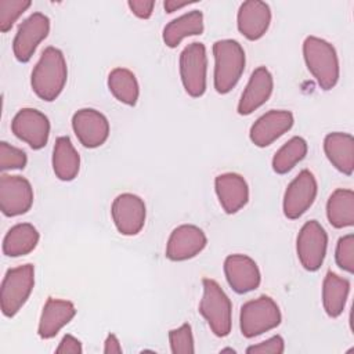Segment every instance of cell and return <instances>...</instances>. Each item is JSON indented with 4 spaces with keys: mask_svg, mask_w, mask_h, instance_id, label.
Masks as SVG:
<instances>
[{
    "mask_svg": "<svg viewBox=\"0 0 354 354\" xmlns=\"http://www.w3.org/2000/svg\"><path fill=\"white\" fill-rule=\"evenodd\" d=\"M68 80V66L59 48L46 47L30 75V86L35 94L47 101H54L64 90Z\"/></svg>",
    "mask_w": 354,
    "mask_h": 354,
    "instance_id": "1",
    "label": "cell"
},
{
    "mask_svg": "<svg viewBox=\"0 0 354 354\" xmlns=\"http://www.w3.org/2000/svg\"><path fill=\"white\" fill-rule=\"evenodd\" d=\"M303 57L307 69L322 90H332L340 76L339 58L335 47L317 36H307L303 41Z\"/></svg>",
    "mask_w": 354,
    "mask_h": 354,
    "instance_id": "2",
    "label": "cell"
},
{
    "mask_svg": "<svg viewBox=\"0 0 354 354\" xmlns=\"http://www.w3.org/2000/svg\"><path fill=\"white\" fill-rule=\"evenodd\" d=\"M213 57L214 88L218 94H227L236 86L245 71V50L239 41L223 39L213 44Z\"/></svg>",
    "mask_w": 354,
    "mask_h": 354,
    "instance_id": "3",
    "label": "cell"
},
{
    "mask_svg": "<svg viewBox=\"0 0 354 354\" xmlns=\"http://www.w3.org/2000/svg\"><path fill=\"white\" fill-rule=\"evenodd\" d=\"M202 285L203 296L199 303V313L216 336L225 337L230 335L232 325L231 300L214 279L205 278Z\"/></svg>",
    "mask_w": 354,
    "mask_h": 354,
    "instance_id": "4",
    "label": "cell"
},
{
    "mask_svg": "<svg viewBox=\"0 0 354 354\" xmlns=\"http://www.w3.org/2000/svg\"><path fill=\"white\" fill-rule=\"evenodd\" d=\"M35 286V267L22 264L7 270L0 288V307L3 315L12 318L26 303Z\"/></svg>",
    "mask_w": 354,
    "mask_h": 354,
    "instance_id": "5",
    "label": "cell"
},
{
    "mask_svg": "<svg viewBox=\"0 0 354 354\" xmlns=\"http://www.w3.org/2000/svg\"><path fill=\"white\" fill-rule=\"evenodd\" d=\"M282 315L278 304L270 296H260L241 307L239 328L245 337L252 339L277 328Z\"/></svg>",
    "mask_w": 354,
    "mask_h": 354,
    "instance_id": "6",
    "label": "cell"
},
{
    "mask_svg": "<svg viewBox=\"0 0 354 354\" xmlns=\"http://www.w3.org/2000/svg\"><path fill=\"white\" fill-rule=\"evenodd\" d=\"M180 77L188 95L198 98L206 91L207 55L203 43L194 41L180 54Z\"/></svg>",
    "mask_w": 354,
    "mask_h": 354,
    "instance_id": "7",
    "label": "cell"
},
{
    "mask_svg": "<svg viewBox=\"0 0 354 354\" xmlns=\"http://www.w3.org/2000/svg\"><path fill=\"white\" fill-rule=\"evenodd\" d=\"M328 248V234L317 220L303 224L296 238V252L300 264L307 271H317L322 266Z\"/></svg>",
    "mask_w": 354,
    "mask_h": 354,
    "instance_id": "8",
    "label": "cell"
},
{
    "mask_svg": "<svg viewBox=\"0 0 354 354\" xmlns=\"http://www.w3.org/2000/svg\"><path fill=\"white\" fill-rule=\"evenodd\" d=\"M318 192V184L314 174L304 169L286 187L282 209L289 220L301 217L314 203Z\"/></svg>",
    "mask_w": 354,
    "mask_h": 354,
    "instance_id": "9",
    "label": "cell"
},
{
    "mask_svg": "<svg viewBox=\"0 0 354 354\" xmlns=\"http://www.w3.org/2000/svg\"><path fill=\"white\" fill-rule=\"evenodd\" d=\"M111 214L116 230L122 235H137L145 224L147 207L144 201L130 192L118 195L111 206Z\"/></svg>",
    "mask_w": 354,
    "mask_h": 354,
    "instance_id": "10",
    "label": "cell"
},
{
    "mask_svg": "<svg viewBox=\"0 0 354 354\" xmlns=\"http://www.w3.org/2000/svg\"><path fill=\"white\" fill-rule=\"evenodd\" d=\"M33 205V188L21 176L1 174L0 177V210L7 217L25 214Z\"/></svg>",
    "mask_w": 354,
    "mask_h": 354,
    "instance_id": "11",
    "label": "cell"
},
{
    "mask_svg": "<svg viewBox=\"0 0 354 354\" xmlns=\"http://www.w3.org/2000/svg\"><path fill=\"white\" fill-rule=\"evenodd\" d=\"M50 19L41 12L30 14L19 26L14 36L12 51L19 62H28L37 46L48 36Z\"/></svg>",
    "mask_w": 354,
    "mask_h": 354,
    "instance_id": "12",
    "label": "cell"
},
{
    "mask_svg": "<svg viewBox=\"0 0 354 354\" xmlns=\"http://www.w3.org/2000/svg\"><path fill=\"white\" fill-rule=\"evenodd\" d=\"M11 130L32 149H41L48 141L50 120L39 109L22 108L12 118Z\"/></svg>",
    "mask_w": 354,
    "mask_h": 354,
    "instance_id": "13",
    "label": "cell"
},
{
    "mask_svg": "<svg viewBox=\"0 0 354 354\" xmlns=\"http://www.w3.org/2000/svg\"><path fill=\"white\" fill-rule=\"evenodd\" d=\"M72 129L86 148H98L109 137V122L104 113L93 108H82L72 116Z\"/></svg>",
    "mask_w": 354,
    "mask_h": 354,
    "instance_id": "14",
    "label": "cell"
},
{
    "mask_svg": "<svg viewBox=\"0 0 354 354\" xmlns=\"http://www.w3.org/2000/svg\"><path fill=\"white\" fill-rule=\"evenodd\" d=\"M207 243L205 232L192 224L174 228L167 239L166 257L171 261H184L199 254Z\"/></svg>",
    "mask_w": 354,
    "mask_h": 354,
    "instance_id": "15",
    "label": "cell"
},
{
    "mask_svg": "<svg viewBox=\"0 0 354 354\" xmlns=\"http://www.w3.org/2000/svg\"><path fill=\"white\" fill-rule=\"evenodd\" d=\"M224 274L228 285L239 295L257 289L261 282L260 270L256 261L252 257L241 253L225 257Z\"/></svg>",
    "mask_w": 354,
    "mask_h": 354,
    "instance_id": "16",
    "label": "cell"
},
{
    "mask_svg": "<svg viewBox=\"0 0 354 354\" xmlns=\"http://www.w3.org/2000/svg\"><path fill=\"white\" fill-rule=\"evenodd\" d=\"M293 122L295 119L292 112L285 109H271L252 124L249 131L250 141L259 148L268 147L289 131Z\"/></svg>",
    "mask_w": 354,
    "mask_h": 354,
    "instance_id": "17",
    "label": "cell"
},
{
    "mask_svg": "<svg viewBox=\"0 0 354 354\" xmlns=\"http://www.w3.org/2000/svg\"><path fill=\"white\" fill-rule=\"evenodd\" d=\"M271 24L270 6L260 0L243 1L236 14L238 30L248 40H259L268 30Z\"/></svg>",
    "mask_w": 354,
    "mask_h": 354,
    "instance_id": "18",
    "label": "cell"
},
{
    "mask_svg": "<svg viewBox=\"0 0 354 354\" xmlns=\"http://www.w3.org/2000/svg\"><path fill=\"white\" fill-rule=\"evenodd\" d=\"M272 88L274 79L271 72L266 66L256 68L252 72L245 90L242 91L238 102V113L243 116L253 113L268 101L272 94Z\"/></svg>",
    "mask_w": 354,
    "mask_h": 354,
    "instance_id": "19",
    "label": "cell"
},
{
    "mask_svg": "<svg viewBox=\"0 0 354 354\" xmlns=\"http://www.w3.org/2000/svg\"><path fill=\"white\" fill-rule=\"evenodd\" d=\"M214 189L227 214L239 212L249 201V185L238 173H223L214 178Z\"/></svg>",
    "mask_w": 354,
    "mask_h": 354,
    "instance_id": "20",
    "label": "cell"
},
{
    "mask_svg": "<svg viewBox=\"0 0 354 354\" xmlns=\"http://www.w3.org/2000/svg\"><path fill=\"white\" fill-rule=\"evenodd\" d=\"M76 315V308L72 301L48 297L39 321L37 333L41 339L54 337L65 325Z\"/></svg>",
    "mask_w": 354,
    "mask_h": 354,
    "instance_id": "21",
    "label": "cell"
},
{
    "mask_svg": "<svg viewBox=\"0 0 354 354\" xmlns=\"http://www.w3.org/2000/svg\"><path fill=\"white\" fill-rule=\"evenodd\" d=\"M324 152L335 169L346 176L354 170V138L348 133L333 131L324 140Z\"/></svg>",
    "mask_w": 354,
    "mask_h": 354,
    "instance_id": "22",
    "label": "cell"
},
{
    "mask_svg": "<svg viewBox=\"0 0 354 354\" xmlns=\"http://www.w3.org/2000/svg\"><path fill=\"white\" fill-rule=\"evenodd\" d=\"M203 14L199 10H192L185 12L173 21H170L162 33L165 44L170 48L177 47L185 37L196 36L203 33Z\"/></svg>",
    "mask_w": 354,
    "mask_h": 354,
    "instance_id": "23",
    "label": "cell"
},
{
    "mask_svg": "<svg viewBox=\"0 0 354 354\" xmlns=\"http://www.w3.org/2000/svg\"><path fill=\"white\" fill-rule=\"evenodd\" d=\"M53 170L61 181H72L80 170V156L69 137L62 136L55 140L53 148Z\"/></svg>",
    "mask_w": 354,
    "mask_h": 354,
    "instance_id": "24",
    "label": "cell"
},
{
    "mask_svg": "<svg viewBox=\"0 0 354 354\" xmlns=\"http://www.w3.org/2000/svg\"><path fill=\"white\" fill-rule=\"evenodd\" d=\"M350 292L348 279L335 272H328L322 282V306L328 317L337 318L344 307Z\"/></svg>",
    "mask_w": 354,
    "mask_h": 354,
    "instance_id": "25",
    "label": "cell"
},
{
    "mask_svg": "<svg viewBox=\"0 0 354 354\" xmlns=\"http://www.w3.org/2000/svg\"><path fill=\"white\" fill-rule=\"evenodd\" d=\"M39 232L29 223L15 224L8 230L3 239V253L8 257L29 254L39 243Z\"/></svg>",
    "mask_w": 354,
    "mask_h": 354,
    "instance_id": "26",
    "label": "cell"
},
{
    "mask_svg": "<svg viewBox=\"0 0 354 354\" xmlns=\"http://www.w3.org/2000/svg\"><path fill=\"white\" fill-rule=\"evenodd\" d=\"M326 217L335 228L354 225V192L346 188L335 189L326 202Z\"/></svg>",
    "mask_w": 354,
    "mask_h": 354,
    "instance_id": "27",
    "label": "cell"
},
{
    "mask_svg": "<svg viewBox=\"0 0 354 354\" xmlns=\"http://www.w3.org/2000/svg\"><path fill=\"white\" fill-rule=\"evenodd\" d=\"M108 88L112 95L126 105H136L140 95V86L136 75L127 68H115L108 75Z\"/></svg>",
    "mask_w": 354,
    "mask_h": 354,
    "instance_id": "28",
    "label": "cell"
},
{
    "mask_svg": "<svg viewBox=\"0 0 354 354\" xmlns=\"http://www.w3.org/2000/svg\"><path fill=\"white\" fill-rule=\"evenodd\" d=\"M307 155V141L303 137L295 136L288 140L274 155L272 169L278 174L290 171Z\"/></svg>",
    "mask_w": 354,
    "mask_h": 354,
    "instance_id": "29",
    "label": "cell"
},
{
    "mask_svg": "<svg viewBox=\"0 0 354 354\" xmlns=\"http://www.w3.org/2000/svg\"><path fill=\"white\" fill-rule=\"evenodd\" d=\"M30 6V0H0V30L8 32Z\"/></svg>",
    "mask_w": 354,
    "mask_h": 354,
    "instance_id": "30",
    "label": "cell"
},
{
    "mask_svg": "<svg viewBox=\"0 0 354 354\" xmlns=\"http://www.w3.org/2000/svg\"><path fill=\"white\" fill-rule=\"evenodd\" d=\"M169 343L173 354H194V335L189 324H183L178 328L169 330Z\"/></svg>",
    "mask_w": 354,
    "mask_h": 354,
    "instance_id": "31",
    "label": "cell"
},
{
    "mask_svg": "<svg viewBox=\"0 0 354 354\" xmlns=\"http://www.w3.org/2000/svg\"><path fill=\"white\" fill-rule=\"evenodd\" d=\"M336 264L346 272H354V235L347 234L339 238L335 250Z\"/></svg>",
    "mask_w": 354,
    "mask_h": 354,
    "instance_id": "32",
    "label": "cell"
},
{
    "mask_svg": "<svg viewBox=\"0 0 354 354\" xmlns=\"http://www.w3.org/2000/svg\"><path fill=\"white\" fill-rule=\"evenodd\" d=\"M26 163L28 158L22 149L12 147L6 141L0 142V169L3 171L12 169H24Z\"/></svg>",
    "mask_w": 354,
    "mask_h": 354,
    "instance_id": "33",
    "label": "cell"
},
{
    "mask_svg": "<svg viewBox=\"0 0 354 354\" xmlns=\"http://www.w3.org/2000/svg\"><path fill=\"white\" fill-rule=\"evenodd\" d=\"M283 351H285V342L279 335H275L261 343L249 346L246 348L248 354H282Z\"/></svg>",
    "mask_w": 354,
    "mask_h": 354,
    "instance_id": "34",
    "label": "cell"
},
{
    "mask_svg": "<svg viewBox=\"0 0 354 354\" xmlns=\"http://www.w3.org/2000/svg\"><path fill=\"white\" fill-rule=\"evenodd\" d=\"M127 6L136 17H138L141 19H148L153 12L155 1H152V0H129Z\"/></svg>",
    "mask_w": 354,
    "mask_h": 354,
    "instance_id": "35",
    "label": "cell"
},
{
    "mask_svg": "<svg viewBox=\"0 0 354 354\" xmlns=\"http://www.w3.org/2000/svg\"><path fill=\"white\" fill-rule=\"evenodd\" d=\"M57 354H82L83 347L79 339L72 335H65L59 342L58 347L55 348Z\"/></svg>",
    "mask_w": 354,
    "mask_h": 354,
    "instance_id": "36",
    "label": "cell"
},
{
    "mask_svg": "<svg viewBox=\"0 0 354 354\" xmlns=\"http://www.w3.org/2000/svg\"><path fill=\"white\" fill-rule=\"evenodd\" d=\"M122 351L123 350H122L118 336L115 333H109L104 342V353L105 354H120Z\"/></svg>",
    "mask_w": 354,
    "mask_h": 354,
    "instance_id": "37",
    "label": "cell"
},
{
    "mask_svg": "<svg viewBox=\"0 0 354 354\" xmlns=\"http://www.w3.org/2000/svg\"><path fill=\"white\" fill-rule=\"evenodd\" d=\"M194 1H189V0H184V1H180V0H166L163 3V7H165L166 12L171 14V12H174V11H177L180 8H184L185 6H189Z\"/></svg>",
    "mask_w": 354,
    "mask_h": 354,
    "instance_id": "38",
    "label": "cell"
},
{
    "mask_svg": "<svg viewBox=\"0 0 354 354\" xmlns=\"http://www.w3.org/2000/svg\"><path fill=\"white\" fill-rule=\"evenodd\" d=\"M220 353H235L234 348H221Z\"/></svg>",
    "mask_w": 354,
    "mask_h": 354,
    "instance_id": "39",
    "label": "cell"
}]
</instances>
